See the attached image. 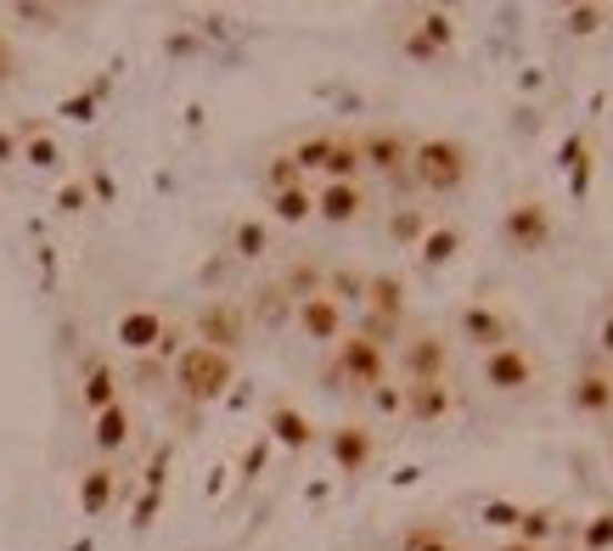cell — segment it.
<instances>
[{
	"label": "cell",
	"mask_w": 613,
	"mask_h": 551,
	"mask_svg": "<svg viewBox=\"0 0 613 551\" xmlns=\"http://www.w3.org/2000/svg\"><path fill=\"white\" fill-rule=\"evenodd\" d=\"M473 180V147L462 136H422L411 147V187L433 192V198H451Z\"/></svg>",
	"instance_id": "1"
},
{
	"label": "cell",
	"mask_w": 613,
	"mask_h": 551,
	"mask_svg": "<svg viewBox=\"0 0 613 551\" xmlns=\"http://www.w3.org/2000/svg\"><path fill=\"white\" fill-rule=\"evenodd\" d=\"M326 383H338L343 394H372L378 383H389V349H378L361 332H343L332 343V365H326Z\"/></svg>",
	"instance_id": "2"
},
{
	"label": "cell",
	"mask_w": 613,
	"mask_h": 551,
	"mask_svg": "<svg viewBox=\"0 0 613 551\" xmlns=\"http://www.w3.org/2000/svg\"><path fill=\"white\" fill-rule=\"evenodd\" d=\"M237 378V354H220V349H203V343H187L174 354V389L187 400H220Z\"/></svg>",
	"instance_id": "3"
},
{
	"label": "cell",
	"mask_w": 613,
	"mask_h": 551,
	"mask_svg": "<svg viewBox=\"0 0 613 551\" xmlns=\"http://www.w3.org/2000/svg\"><path fill=\"white\" fill-rule=\"evenodd\" d=\"M501 242H506L512 253H523V259L546 253V248L557 242V214H552V203H546V198H517V203L501 214Z\"/></svg>",
	"instance_id": "4"
},
{
	"label": "cell",
	"mask_w": 613,
	"mask_h": 551,
	"mask_svg": "<svg viewBox=\"0 0 613 551\" xmlns=\"http://www.w3.org/2000/svg\"><path fill=\"white\" fill-rule=\"evenodd\" d=\"M400 383H445L451 378V338L445 332H405L394 349Z\"/></svg>",
	"instance_id": "5"
},
{
	"label": "cell",
	"mask_w": 613,
	"mask_h": 551,
	"mask_svg": "<svg viewBox=\"0 0 613 551\" xmlns=\"http://www.w3.org/2000/svg\"><path fill=\"white\" fill-rule=\"evenodd\" d=\"M355 147H361V163L372 174H389V180H400V187H411V147L416 141L400 124H378V130L355 136Z\"/></svg>",
	"instance_id": "6"
},
{
	"label": "cell",
	"mask_w": 613,
	"mask_h": 551,
	"mask_svg": "<svg viewBox=\"0 0 613 551\" xmlns=\"http://www.w3.org/2000/svg\"><path fill=\"white\" fill-rule=\"evenodd\" d=\"M484 383H490L495 394H530V389L541 383V360H535V349L517 338V343L484 354Z\"/></svg>",
	"instance_id": "7"
},
{
	"label": "cell",
	"mask_w": 613,
	"mask_h": 551,
	"mask_svg": "<svg viewBox=\"0 0 613 551\" xmlns=\"http://www.w3.org/2000/svg\"><path fill=\"white\" fill-rule=\"evenodd\" d=\"M456 332H462V343H473L479 354H495V349L517 343V321H512L501 304H468V310L456 315Z\"/></svg>",
	"instance_id": "8"
},
{
	"label": "cell",
	"mask_w": 613,
	"mask_h": 551,
	"mask_svg": "<svg viewBox=\"0 0 613 551\" xmlns=\"http://www.w3.org/2000/svg\"><path fill=\"white\" fill-rule=\"evenodd\" d=\"M569 405H574L580 417H591V422H607V417H613V372H607L602 360H585L580 372H574Z\"/></svg>",
	"instance_id": "9"
},
{
	"label": "cell",
	"mask_w": 613,
	"mask_h": 551,
	"mask_svg": "<svg viewBox=\"0 0 613 551\" xmlns=\"http://www.w3.org/2000/svg\"><path fill=\"white\" fill-rule=\"evenodd\" d=\"M366 209H372V192L361 187V180H321L315 187V214L326 226H355Z\"/></svg>",
	"instance_id": "10"
},
{
	"label": "cell",
	"mask_w": 613,
	"mask_h": 551,
	"mask_svg": "<svg viewBox=\"0 0 613 551\" xmlns=\"http://www.w3.org/2000/svg\"><path fill=\"white\" fill-rule=\"evenodd\" d=\"M242 332H248V310H242V304H231V299H214V304H203V315H198V343H203V349L237 354Z\"/></svg>",
	"instance_id": "11"
},
{
	"label": "cell",
	"mask_w": 613,
	"mask_h": 551,
	"mask_svg": "<svg viewBox=\"0 0 613 551\" xmlns=\"http://www.w3.org/2000/svg\"><path fill=\"white\" fill-rule=\"evenodd\" d=\"M326 455L338 462V473H366L372 455H378V433L366 422H343L326 433Z\"/></svg>",
	"instance_id": "12"
},
{
	"label": "cell",
	"mask_w": 613,
	"mask_h": 551,
	"mask_svg": "<svg viewBox=\"0 0 613 551\" xmlns=\"http://www.w3.org/2000/svg\"><path fill=\"white\" fill-rule=\"evenodd\" d=\"M400 389H405L400 417L416 422V428H433V422H445V417L456 411V389H451V378H445V383H400Z\"/></svg>",
	"instance_id": "13"
},
{
	"label": "cell",
	"mask_w": 613,
	"mask_h": 551,
	"mask_svg": "<svg viewBox=\"0 0 613 551\" xmlns=\"http://www.w3.org/2000/svg\"><path fill=\"white\" fill-rule=\"evenodd\" d=\"M293 321H299V332H304L310 343H338V338L349 332V315H343V304H332L326 293H310V299H299V304H293Z\"/></svg>",
	"instance_id": "14"
},
{
	"label": "cell",
	"mask_w": 613,
	"mask_h": 551,
	"mask_svg": "<svg viewBox=\"0 0 613 551\" xmlns=\"http://www.w3.org/2000/svg\"><path fill=\"white\" fill-rule=\"evenodd\" d=\"M361 310L405 327V276H400V270H372V276H366V299H361Z\"/></svg>",
	"instance_id": "15"
},
{
	"label": "cell",
	"mask_w": 613,
	"mask_h": 551,
	"mask_svg": "<svg viewBox=\"0 0 613 551\" xmlns=\"http://www.w3.org/2000/svg\"><path fill=\"white\" fill-rule=\"evenodd\" d=\"M451 40H456V29H451V18H445V12H422V18H416V29L405 34V51H411V57H440Z\"/></svg>",
	"instance_id": "16"
},
{
	"label": "cell",
	"mask_w": 613,
	"mask_h": 551,
	"mask_svg": "<svg viewBox=\"0 0 613 551\" xmlns=\"http://www.w3.org/2000/svg\"><path fill=\"white\" fill-rule=\"evenodd\" d=\"M271 439L288 444V450H310V444H315V428H310V417H304L299 405L277 400V405H271Z\"/></svg>",
	"instance_id": "17"
},
{
	"label": "cell",
	"mask_w": 613,
	"mask_h": 551,
	"mask_svg": "<svg viewBox=\"0 0 613 551\" xmlns=\"http://www.w3.org/2000/svg\"><path fill=\"white\" fill-rule=\"evenodd\" d=\"M91 444H97L102 455H113V450L130 444V405H124V400L108 405V411H97V422H91Z\"/></svg>",
	"instance_id": "18"
},
{
	"label": "cell",
	"mask_w": 613,
	"mask_h": 551,
	"mask_svg": "<svg viewBox=\"0 0 613 551\" xmlns=\"http://www.w3.org/2000/svg\"><path fill=\"white\" fill-rule=\"evenodd\" d=\"M456 248H462V226H428V237L416 242V259L428 270H440V264L456 259Z\"/></svg>",
	"instance_id": "19"
},
{
	"label": "cell",
	"mask_w": 613,
	"mask_h": 551,
	"mask_svg": "<svg viewBox=\"0 0 613 551\" xmlns=\"http://www.w3.org/2000/svg\"><path fill=\"white\" fill-rule=\"evenodd\" d=\"M271 214H277L282 226H304V220H315V187L304 180V187L271 192Z\"/></svg>",
	"instance_id": "20"
},
{
	"label": "cell",
	"mask_w": 613,
	"mask_h": 551,
	"mask_svg": "<svg viewBox=\"0 0 613 551\" xmlns=\"http://www.w3.org/2000/svg\"><path fill=\"white\" fill-rule=\"evenodd\" d=\"M552 534H563V523H557V512H552V507H523V518H517V534H512V540L541 545V551H546V540H552Z\"/></svg>",
	"instance_id": "21"
},
{
	"label": "cell",
	"mask_w": 613,
	"mask_h": 551,
	"mask_svg": "<svg viewBox=\"0 0 613 551\" xmlns=\"http://www.w3.org/2000/svg\"><path fill=\"white\" fill-rule=\"evenodd\" d=\"M84 405H91V417L108 411V405H119V378H113L108 360H97L91 372H84Z\"/></svg>",
	"instance_id": "22"
},
{
	"label": "cell",
	"mask_w": 613,
	"mask_h": 551,
	"mask_svg": "<svg viewBox=\"0 0 613 551\" xmlns=\"http://www.w3.org/2000/svg\"><path fill=\"white\" fill-rule=\"evenodd\" d=\"M400 551H456V534L451 523H411L400 534Z\"/></svg>",
	"instance_id": "23"
},
{
	"label": "cell",
	"mask_w": 613,
	"mask_h": 551,
	"mask_svg": "<svg viewBox=\"0 0 613 551\" xmlns=\"http://www.w3.org/2000/svg\"><path fill=\"white\" fill-rule=\"evenodd\" d=\"M361 147H355V136H338L332 141V158H326V169H321V180H361Z\"/></svg>",
	"instance_id": "24"
},
{
	"label": "cell",
	"mask_w": 613,
	"mask_h": 551,
	"mask_svg": "<svg viewBox=\"0 0 613 551\" xmlns=\"http://www.w3.org/2000/svg\"><path fill=\"white\" fill-rule=\"evenodd\" d=\"M113 468H91V473H84V484H79V507L84 512H91V518H102L108 512V501H113Z\"/></svg>",
	"instance_id": "25"
},
{
	"label": "cell",
	"mask_w": 613,
	"mask_h": 551,
	"mask_svg": "<svg viewBox=\"0 0 613 551\" xmlns=\"http://www.w3.org/2000/svg\"><path fill=\"white\" fill-rule=\"evenodd\" d=\"M321 293H326L332 304L349 310V304L366 299V276H361V270H326V288H321Z\"/></svg>",
	"instance_id": "26"
},
{
	"label": "cell",
	"mask_w": 613,
	"mask_h": 551,
	"mask_svg": "<svg viewBox=\"0 0 613 551\" xmlns=\"http://www.w3.org/2000/svg\"><path fill=\"white\" fill-rule=\"evenodd\" d=\"M288 315H293V299L282 293V282H277V288H259V293H253V321H259V327H282Z\"/></svg>",
	"instance_id": "27"
},
{
	"label": "cell",
	"mask_w": 613,
	"mask_h": 551,
	"mask_svg": "<svg viewBox=\"0 0 613 551\" xmlns=\"http://www.w3.org/2000/svg\"><path fill=\"white\" fill-rule=\"evenodd\" d=\"M332 141H338V136H326V130H321V136H304V141L293 147V163H299V174H304V180L326 169V158H332Z\"/></svg>",
	"instance_id": "28"
},
{
	"label": "cell",
	"mask_w": 613,
	"mask_h": 551,
	"mask_svg": "<svg viewBox=\"0 0 613 551\" xmlns=\"http://www.w3.org/2000/svg\"><path fill=\"white\" fill-rule=\"evenodd\" d=\"M607 18H613L607 7H569V12H563V29H569L574 40H585V34L607 29Z\"/></svg>",
	"instance_id": "29"
},
{
	"label": "cell",
	"mask_w": 613,
	"mask_h": 551,
	"mask_svg": "<svg viewBox=\"0 0 613 551\" xmlns=\"http://www.w3.org/2000/svg\"><path fill=\"white\" fill-rule=\"evenodd\" d=\"M288 187H304V174H299L293 152H277V158L265 163V192H288Z\"/></svg>",
	"instance_id": "30"
},
{
	"label": "cell",
	"mask_w": 613,
	"mask_h": 551,
	"mask_svg": "<svg viewBox=\"0 0 613 551\" xmlns=\"http://www.w3.org/2000/svg\"><path fill=\"white\" fill-rule=\"evenodd\" d=\"M265 242H271V231L259 226V220H242V226L231 231V248H237V259H259V253H265Z\"/></svg>",
	"instance_id": "31"
},
{
	"label": "cell",
	"mask_w": 613,
	"mask_h": 551,
	"mask_svg": "<svg viewBox=\"0 0 613 551\" xmlns=\"http://www.w3.org/2000/svg\"><path fill=\"white\" fill-rule=\"evenodd\" d=\"M389 237H394V242H405V248H416V242L428 237V214H422V209H400V214H394V226H389Z\"/></svg>",
	"instance_id": "32"
},
{
	"label": "cell",
	"mask_w": 613,
	"mask_h": 551,
	"mask_svg": "<svg viewBox=\"0 0 613 551\" xmlns=\"http://www.w3.org/2000/svg\"><path fill=\"white\" fill-rule=\"evenodd\" d=\"M158 315H124V327H119V338L130 343V349H152L158 343Z\"/></svg>",
	"instance_id": "33"
},
{
	"label": "cell",
	"mask_w": 613,
	"mask_h": 551,
	"mask_svg": "<svg viewBox=\"0 0 613 551\" xmlns=\"http://www.w3.org/2000/svg\"><path fill=\"white\" fill-rule=\"evenodd\" d=\"M580 540H585V551H613V512H596V518L580 529Z\"/></svg>",
	"instance_id": "34"
},
{
	"label": "cell",
	"mask_w": 613,
	"mask_h": 551,
	"mask_svg": "<svg viewBox=\"0 0 613 551\" xmlns=\"http://www.w3.org/2000/svg\"><path fill=\"white\" fill-rule=\"evenodd\" d=\"M400 405H405V389H400V383H378V389H372V411L400 417Z\"/></svg>",
	"instance_id": "35"
},
{
	"label": "cell",
	"mask_w": 613,
	"mask_h": 551,
	"mask_svg": "<svg viewBox=\"0 0 613 551\" xmlns=\"http://www.w3.org/2000/svg\"><path fill=\"white\" fill-rule=\"evenodd\" d=\"M517 518H523V507H512V501H490V507H484V523H495V529H512V534H517Z\"/></svg>",
	"instance_id": "36"
},
{
	"label": "cell",
	"mask_w": 613,
	"mask_h": 551,
	"mask_svg": "<svg viewBox=\"0 0 613 551\" xmlns=\"http://www.w3.org/2000/svg\"><path fill=\"white\" fill-rule=\"evenodd\" d=\"M57 158H62V152H57V141H46V136H34V141H29V163H34V169H57Z\"/></svg>",
	"instance_id": "37"
},
{
	"label": "cell",
	"mask_w": 613,
	"mask_h": 551,
	"mask_svg": "<svg viewBox=\"0 0 613 551\" xmlns=\"http://www.w3.org/2000/svg\"><path fill=\"white\" fill-rule=\"evenodd\" d=\"M18 73V57H12V46H7V34H0V79H12Z\"/></svg>",
	"instance_id": "38"
},
{
	"label": "cell",
	"mask_w": 613,
	"mask_h": 551,
	"mask_svg": "<svg viewBox=\"0 0 613 551\" xmlns=\"http://www.w3.org/2000/svg\"><path fill=\"white\" fill-rule=\"evenodd\" d=\"M57 203H62L68 214H73V209H84V187H62V198H57Z\"/></svg>",
	"instance_id": "39"
},
{
	"label": "cell",
	"mask_w": 613,
	"mask_h": 551,
	"mask_svg": "<svg viewBox=\"0 0 613 551\" xmlns=\"http://www.w3.org/2000/svg\"><path fill=\"white\" fill-rule=\"evenodd\" d=\"M602 354H607V360H613V310H607V315H602Z\"/></svg>",
	"instance_id": "40"
},
{
	"label": "cell",
	"mask_w": 613,
	"mask_h": 551,
	"mask_svg": "<svg viewBox=\"0 0 613 551\" xmlns=\"http://www.w3.org/2000/svg\"><path fill=\"white\" fill-rule=\"evenodd\" d=\"M12 158H18V141H12L7 130H0V163H12Z\"/></svg>",
	"instance_id": "41"
},
{
	"label": "cell",
	"mask_w": 613,
	"mask_h": 551,
	"mask_svg": "<svg viewBox=\"0 0 613 551\" xmlns=\"http://www.w3.org/2000/svg\"><path fill=\"white\" fill-rule=\"evenodd\" d=\"M495 551H541V545H523V540H501Z\"/></svg>",
	"instance_id": "42"
},
{
	"label": "cell",
	"mask_w": 613,
	"mask_h": 551,
	"mask_svg": "<svg viewBox=\"0 0 613 551\" xmlns=\"http://www.w3.org/2000/svg\"><path fill=\"white\" fill-rule=\"evenodd\" d=\"M607 455H613V433H607Z\"/></svg>",
	"instance_id": "43"
},
{
	"label": "cell",
	"mask_w": 613,
	"mask_h": 551,
	"mask_svg": "<svg viewBox=\"0 0 613 551\" xmlns=\"http://www.w3.org/2000/svg\"><path fill=\"white\" fill-rule=\"evenodd\" d=\"M607 310H613V293H607Z\"/></svg>",
	"instance_id": "44"
},
{
	"label": "cell",
	"mask_w": 613,
	"mask_h": 551,
	"mask_svg": "<svg viewBox=\"0 0 613 551\" xmlns=\"http://www.w3.org/2000/svg\"><path fill=\"white\" fill-rule=\"evenodd\" d=\"M456 551H462V545H456Z\"/></svg>",
	"instance_id": "45"
}]
</instances>
